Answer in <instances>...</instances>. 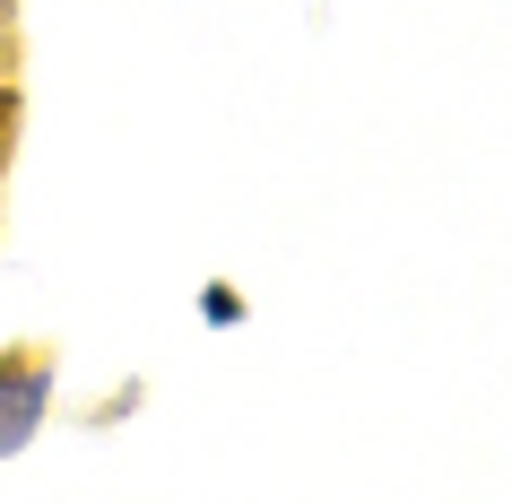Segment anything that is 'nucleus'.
I'll use <instances>...</instances> for the list:
<instances>
[{
    "label": "nucleus",
    "mask_w": 512,
    "mask_h": 503,
    "mask_svg": "<svg viewBox=\"0 0 512 503\" xmlns=\"http://www.w3.org/2000/svg\"><path fill=\"white\" fill-rule=\"evenodd\" d=\"M35 417H44V373H35V365L0 373V451H18V443H27Z\"/></svg>",
    "instance_id": "obj_1"
}]
</instances>
